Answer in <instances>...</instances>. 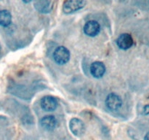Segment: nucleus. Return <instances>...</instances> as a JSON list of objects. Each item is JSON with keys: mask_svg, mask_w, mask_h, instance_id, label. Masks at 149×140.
Segmentation results:
<instances>
[{"mask_svg": "<svg viewBox=\"0 0 149 140\" xmlns=\"http://www.w3.org/2000/svg\"><path fill=\"white\" fill-rule=\"evenodd\" d=\"M106 66L103 63L100 61H95L90 66V72L95 78H101L106 72Z\"/></svg>", "mask_w": 149, "mask_h": 140, "instance_id": "nucleus-8", "label": "nucleus"}, {"mask_svg": "<svg viewBox=\"0 0 149 140\" xmlns=\"http://www.w3.org/2000/svg\"><path fill=\"white\" fill-rule=\"evenodd\" d=\"M100 26L95 20H90L87 22L84 26V32L89 36H95L100 33Z\"/></svg>", "mask_w": 149, "mask_h": 140, "instance_id": "nucleus-6", "label": "nucleus"}, {"mask_svg": "<svg viewBox=\"0 0 149 140\" xmlns=\"http://www.w3.org/2000/svg\"><path fill=\"white\" fill-rule=\"evenodd\" d=\"M86 4L85 1L80 0H68L64 1L63 4V11L65 14H71L83 8Z\"/></svg>", "mask_w": 149, "mask_h": 140, "instance_id": "nucleus-2", "label": "nucleus"}, {"mask_svg": "<svg viewBox=\"0 0 149 140\" xmlns=\"http://www.w3.org/2000/svg\"><path fill=\"white\" fill-rule=\"evenodd\" d=\"M69 128L76 136H81L85 132V126L82 120L78 118H72L69 123Z\"/></svg>", "mask_w": 149, "mask_h": 140, "instance_id": "nucleus-3", "label": "nucleus"}, {"mask_svg": "<svg viewBox=\"0 0 149 140\" xmlns=\"http://www.w3.org/2000/svg\"><path fill=\"white\" fill-rule=\"evenodd\" d=\"M106 105L111 111H116L121 108L122 105V99L116 93H111L108 95L106 99Z\"/></svg>", "mask_w": 149, "mask_h": 140, "instance_id": "nucleus-4", "label": "nucleus"}, {"mask_svg": "<svg viewBox=\"0 0 149 140\" xmlns=\"http://www.w3.org/2000/svg\"><path fill=\"white\" fill-rule=\"evenodd\" d=\"M53 58L55 62L60 65L66 64L70 58L69 50L65 47H58L53 52Z\"/></svg>", "mask_w": 149, "mask_h": 140, "instance_id": "nucleus-1", "label": "nucleus"}, {"mask_svg": "<svg viewBox=\"0 0 149 140\" xmlns=\"http://www.w3.org/2000/svg\"><path fill=\"white\" fill-rule=\"evenodd\" d=\"M144 115H148L149 114V105H146L143 108Z\"/></svg>", "mask_w": 149, "mask_h": 140, "instance_id": "nucleus-12", "label": "nucleus"}, {"mask_svg": "<svg viewBox=\"0 0 149 140\" xmlns=\"http://www.w3.org/2000/svg\"><path fill=\"white\" fill-rule=\"evenodd\" d=\"M116 44L120 49L127 50L133 45V39L129 34H122L116 39Z\"/></svg>", "mask_w": 149, "mask_h": 140, "instance_id": "nucleus-7", "label": "nucleus"}, {"mask_svg": "<svg viewBox=\"0 0 149 140\" xmlns=\"http://www.w3.org/2000/svg\"><path fill=\"white\" fill-rule=\"evenodd\" d=\"M40 125L45 130L51 131L56 127L57 120L53 115H47L40 120Z\"/></svg>", "mask_w": 149, "mask_h": 140, "instance_id": "nucleus-9", "label": "nucleus"}, {"mask_svg": "<svg viewBox=\"0 0 149 140\" xmlns=\"http://www.w3.org/2000/svg\"><path fill=\"white\" fill-rule=\"evenodd\" d=\"M53 2L51 1L46 0H39L34 1V7L36 10L42 13H47L51 11L52 8Z\"/></svg>", "mask_w": 149, "mask_h": 140, "instance_id": "nucleus-10", "label": "nucleus"}, {"mask_svg": "<svg viewBox=\"0 0 149 140\" xmlns=\"http://www.w3.org/2000/svg\"><path fill=\"white\" fill-rule=\"evenodd\" d=\"M12 22V15L10 12L7 10L0 11V26L7 27L10 26Z\"/></svg>", "mask_w": 149, "mask_h": 140, "instance_id": "nucleus-11", "label": "nucleus"}, {"mask_svg": "<svg viewBox=\"0 0 149 140\" xmlns=\"http://www.w3.org/2000/svg\"><path fill=\"white\" fill-rule=\"evenodd\" d=\"M144 140H149V132L147 133L146 135L145 136V138H144Z\"/></svg>", "mask_w": 149, "mask_h": 140, "instance_id": "nucleus-13", "label": "nucleus"}, {"mask_svg": "<svg viewBox=\"0 0 149 140\" xmlns=\"http://www.w3.org/2000/svg\"><path fill=\"white\" fill-rule=\"evenodd\" d=\"M41 107L47 112H52L57 108L58 102L53 96H46L41 99Z\"/></svg>", "mask_w": 149, "mask_h": 140, "instance_id": "nucleus-5", "label": "nucleus"}]
</instances>
